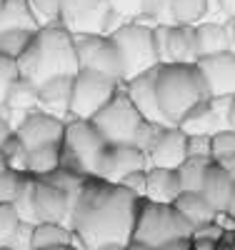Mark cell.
<instances>
[{
    "mask_svg": "<svg viewBox=\"0 0 235 250\" xmlns=\"http://www.w3.org/2000/svg\"><path fill=\"white\" fill-rule=\"evenodd\" d=\"M140 198L125 185L88 175L70 215V230L88 250H123L133 238Z\"/></svg>",
    "mask_w": 235,
    "mask_h": 250,
    "instance_id": "6da1fadb",
    "label": "cell"
},
{
    "mask_svg": "<svg viewBox=\"0 0 235 250\" xmlns=\"http://www.w3.org/2000/svg\"><path fill=\"white\" fill-rule=\"evenodd\" d=\"M75 243V233L70 230V225L63 223H35L33 225V250L40 248H58V245H70Z\"/></svg>",
    "mask_w": 235,
    "mask_h": 250,
    "instance_id": "4316f807",
    "label": "cell"
},
{
    "mask_svg": "<svg viewBox=\"0 0 235 250\" xmlns=\"http://www.w3.org/2000/svg\"><path fill=\"white\" fill-rule=\"evenodd\" d=\"M230 28H233V45H235V20H230Z\"/></svg>",
    "mask_w": 235,
    "mask_h": 250,
    "instance_id": "9f6ffc18",
    "label": "cell"
},
{
    "mask_svg": "<svg viewBox=\"0 0 235 250\" xmlns=\"http://www.w3.org/2000/svg\"><path fill=\"white\" fill-rule=\"evenodd\" d=\"M0 250H15V248H10V245H0Z\"/></svg>",
    "mask_w": 235,
    "mask_h": 250,
    "instance_id": "6f0895ef",
    "label": "cell"
},
{
    "mask_svg": "<svg viewBox=\"0 0 235 250\" xmlns=\"http://www.w3.org/2000/svg\"><path fill=\"white\" fill-rule=\"evenodd\" d=\"M120 185H125L130 193H135L138 198H145V168L143 170H133V173H128Z\"/></svg>",
    "mask_w": 235,
    "mask_h": 250,
    "instance_id": "7bdbcfd3",
    "label": "cell"
},
{
    "mask_svg": "<svg viewBox=\"0 0 235 250\" xmlns=\"http://www.w3.org/2000/svg\"><path fill=\"white\" fill-rule=\"evenodd\" d=\"M13 208H15V213H18L20 223H30V225H35V223H38V215H35V203H33V175H28V178H25V185H23V190H20V195L15 198Z\"/></svg>",
    "mask_w": 235,
    "mask_h": 250,
    "instance_id": "e575fe53",
    "label": "cell"
},
{
    "mask_svg": "<svg viewBox=\"0 0 235 250\" xmlns=\"http://www.w3.org/2000/svg\"><path fill=\"white\" fill-rule=\"evenodd\" d=\"M188 158V133L180 125H168L155 148L148 153V165L155 168H178Z\"/></svg>",
    "mask_w": 235,
    "mask_h": 250,
    "instance_id": "ac0fdd59",
    "label": "cell"
},
{
    "mask_svg": "<svg viewBox=\"0 0 235 250\" xmlns=\"http://www.w3.org/2000/svg\"><path fill=\"white\" fill-rule=\"evenodd\" d=\"M173 205L185 215V220L193 225V228H198V225H203V223H210V220L218 218V210L205 200V195H203L200 190H183V193L175 198Z\"/></svg>",
    "mask_w": 235,
    "mask_h": 250,
    "instance_id": "603a6c76",
    "label": "cell"
},
{
    "mask_svg": "<svg viewBox=\"0 0 235 250\" xmlns=\"http://www.w3.org/2000/svg\"><path fill=\"white\" fill-rule=\"evenodd\" d=\"M40 250H85V248H80V245L70 243V245H58V248H40Z\"/></svg>",
    "mask_w": 235,
    "mask_h": 250,
    "instance_id": "f5cc1de1",
    "label": "cell"
},
{
    "mask_svg": "<svg viewBox=\"0 0 235 250\" xmlns=\"http://www.w3.org/2000/svg\"><path fill=\"white\" fill-rule=\"evenodd\" d=\"M123 250H155V248L148 245V243H140V240H128Z\"/></svg>",
    "mask_w": 235,
    "mask_h": 250,
    "instance_id": "681fc988",
    "label": "cell"
},
{
    "mask_svg": "<svg viewBox=\"0 0 235 250\" xmlns=\"http://www.w3.org/2000/svg\"><path fill=\"white\" fill-rule=\"evenodd\" d=\"M110 8L125 20H138L143 15V0H110Z\"/></svg>",
    "mask_w": 235,
    "mask_h": 250,
    "instance_id": "60d3db41",
    "label": "cell"
},
{
    "mask_svg": "<svg viewBox=\"0 0 235 250\" xmlns=\"http://www.w3.org/2000/svg\"><path fill=\"white\" fill-rule=\"evenodd\" d=\"M218 165H220V168L235 180V155H225V158H220V160H215Z\"/></svg>",
    "mask_w": 235,
    "mask_h": 250,
    "instance_id": "bcb514c9",
    "label": "cell"
},
{
    "mask_svg": "<svg viewBox=\"0 0 235 250\" xmlns=\"http://www.w3.org/2000/svg\"><path fill=\"white\" fill-rule=\"evenodd\" d=\"M33 203H35L38 223H63V225H70V215H73L75 200L68 193H63L58 185H53L50 180L33 175Z\"/></svg>",
    "mask_w": 235,
    "mask_h": 250,
    "instance_id": "5bb4252c",
    "label": "cell"
},
{
    "mask_svg": "<svg viewBox=\"0 0 235 250\" xmlns=\"http://www.w3.org/2000/svg\"><path fill=\"white\" fill-rule=\"evenodd\" d=\"M110 38H113L118 55H120L123 83L160 65L158 50H155V38H153V23H145V20H125L115 33H110Z\"/></svg>",
    "mask_w": 235,
    "mask_h": 250,
    "instance_id": "5b68a950",
    "label": "cell"
},
{
    "mask_svg": "<svg viewBox=\"0 0 235 250\" xmlns=\"http://www.w3.org/2000/svg\"><path fill=\"white\" fill-rule=\"evenodd\" d=\"M120 88H123V80H118L113 75H105V73L90 70V68H78V73L73 75V93H70L68 118L90 120Z\"/></svg>",
    "mask_w": 235,
    "mask_h": 250,
    "instance_id": "52a82bcc",
    "label": "cell"
},
{
    "mask_svg": "<svg viewBox=\"0 0 235 250\" xmlns=\"http://www.w3.org/2000/svg\"><path fill=\"white\" fill-rule=\"evenodd\" d=\"M153 38H155V50L160 62H198L200 58L195 25L155 23Z\"/></svg>",
    "mask_w": 235,
    "mask_h": 250,
    "instance_id": "30bf717a",
    "label": "cell"
},
{
    "mask_svg": "<svg viewBox=\"0 0 235 250\" xmlns=\"http://www.w3.org/2000/svg\"><path fill=\"white\" fill-rule=\"evenodd\" d=\"M105 138L98 133L93 120L68 118L63 133V168H70L80 175H95L98 160L105 150Z\"/></svg>",
    "mask_w": 235,
    "mask_h": 250,
    "instance_id": "8992f818",
    "label": "cell"
},
{
    "mask_svg": "<svg viewBox=\"0 0 235 250\" xmlns=\"http://www.w3.org/2000/svg\"><path fill=\"white\" fill-rule=\"evenodd\" d=\"M25 178L28 173H20L15 168H5L0 173V203H15V198L25 185Z\"/></svg>",
    "mask_w": 235,
    "mask_h": 250,
    "instance_id": "d6a6232c",
    "label": "cell"
},
{
    "mask_svg": "<svg viewBox=\"0 0 235 250\" xmlns=\"http://www.w3.org/2000/svg\"><path fill=\"white\" fill-rule=\"evenodd\" d=\"M225 215L230 220H235V183H233V190H230V200H228V208H225Z\"/></svg>",
    "mask_w": 235,
    "mask_h": 250,
    "instance_id": "f907efd6",
    "label": "cell"
},
{
    "mask_svg": "<svg viewBox=\"0 0 235 250\" xmlns=\"http://www.w3.org/2000/svg\"><path fill=\"white\" fill-rule=\"evenodd\" d=\"M198 70L208 85L210 98L235 95V50H223L198 58Z\"/></svg>",
    "mask_w": 235,
    "mask_h": 250,
    "instance_id": "9a60e30c",
    "label": "cell"
},
{
    "mask_svg": "<svg viewBox=\"0 0 235 250\" xmlns=\"http://www.w3.org/2000/svg\"><path fill=\"white\" fill-rule=\"evenodd\" d=\"M155 88L168 125H180L190 110L210 98L195 62H160Z\"/></svg>",
    "mask_w": 235,
    "mask_h": 250,
    "instance_id": "3957f363",
    "label": "cell"
},
{
    "mask_svg": "<svg viewBox=\"0 0 235 250\" xmlns=\"http://www.w3.org/2000/svg\"><path fill=\"white\" fill-rule=\"evenodd\" d=\"M190 250H193V245H190Z\"/></svg>",
    "mask_w": 235,
    "mask_h": 250,
    "instance_id": "680465c9",
    "label": "cell"
},
{
    "mask_svg": "<svg viewBox=\"0 0 235 250\" xmlns=\"http://www.w3.org/2000/svg\"><path fill=\"white\" fill-rule=\"evenodd\" d=\"M228 128H233V130H235V95H233V100H230V113H228Z\"/></svg>",
    "mask_w": 235,
    "mask_h": 250,
    "instance_id": "816d5d0a",
    "label": "cell"
},
{
    "mask_svg": "<svg viewBox=\"0 0 235 250\" xmlns=\"http://www.w3.org/2000/svg\"><path fill=\"white\" fill-rule=\"evenodd\" d=\"M188 158H213L210 135H188Z\"/></svg>",
    "mask_w": 235,
    "mask_h": 250,
    "instance_id": "b9f144b4",
    "label": "cell"
},
{
    "mask_svg": "<svg viewBox=\"0 0 235 250\" xmlns=\"http://www.w3.org/2000/svg\"><path fill=\"white\" fill-rule=\"evenodd\" d=\"M90 120L105 138V143H133V135L143 118L128 98L125 88H120Z\"/></svg>",
    "mask_w": 235,
    "mask_h": 250,
    "instance_id": "9c48e42d",
    "label": "cell"
},
{
    "mask_svg": "<svg viewBox=\"0 0 235 250\" xmlns=\"http://www.w3.org/2000/svg\"><path fill=\"white\" fill-rule=\"evenodd\" d=\"M190 235H193V225L185 220V215L173 203H155V200L140 198L135 230L130 240H140L158 248L168 240L190 238Z\"/></svg>",
    "mask_w": 235,
    "mask_h": 250,
    "instance_id": "277c9868",
    "label": "cell"
},
{
    "mask_svg": "<svg viewBox=\"0 0 235 250\" xmlns=\"http://www.w3.org/2000/svg\"><path fill=\"white\" fill-rule=\"evenodd\" d=\"M38 30V23L30 15L28 0H0V33L3 30Z\"/></svg>",
    "mask_w": 235,
    "mask_h": 250,
    "instance_id": "d4e9b609",
    "label": "cell"
},
{
    "mask_svg": "<svg viewBox=\"0 0 235 250\" xmlns=\"http://www.w3.org/2000/svg\"><path fill=\"white\" fill-rule=\"evenodd\" d=\"M228 20H235V0H218Z\"/></svg>",
    "mask_w": 235,
    "mask_h": 250,
    "instance_id": "c3c4849f",
    "label": "cell"
},
{
    "mask_svg": "<svg viewBox=\"0 0 235 250\" xmlns=\"http://www.w3.org/2000/svg\"><path fill=\"white\" fill-rule=\"evenodd\" d=\"M63 163V140L60 143H48L40 148L28 150V175H48L55 168H60Z\"/></svg>",
    "mask_w": 235,
    "mask_h": 250,
    "instance_id": "484cf974",
    "label": "cell"
},
{
    "mask_svg": "<svg viewBox=\"0 0 235 250\" xmlns=\"http://www.w3.org/2000/svg\"><path fill=\"white\" fill-rule=\"evenodd\" d=\"M8 168V163H5V155H3V150H0V173H3Z\"/></svg>",
    "mask_w": 235,
    "mask_h": 250,
    "instance_id": "11a10c76",
    "label": "cell"
},
{
    "mask_svg": "<svg viewBox=\"0 0 235 250\" xmlns=\"http://www.w3.org/2000/svg\"><path fill=\"white\" fill-rule=\"evenodd\" d=\"M208 13V0H173L170 5V20L185 25H198Z\"/></svg>",
    "mask_w": 235,
    "mask_h": 250,
    "instance_id": "f1b7e54d",
    "label": "cell"
},
{
    "mask_svg": "<svg viewBox=\"0 0 235 250\" xmlns=\"http://www.w3.org/2000/svg\"><path fill=\"white\" fill-rule=\"evenodd\" d=\"M170 5L173 0H143V15L138 20H145V23H173L170 20Z\"/></svg>",
    "mask_w": 235,
    "mask_h": 250,
    "instance_id": "8d00e7d4",
    "label": "cell"
},
{
    "mask_svg": "<svg viewBox=\"0 0 235 250\" xmlns=\"http://www.w3.org/2000/svg\"><path fill=\"white\" fill-rule=\"evenodd\" d=\"M230 100H233V95L208 98L205 103H200L198 108H193L180 120V128L188 135H213V133H218L220 128H228Z\"/></svg>",
    "mask_w": 235,
    "mask_h": 250,
    "instance_id": "2e32d148",
    "label": "cell"
},
{
    "mask_svg": "<svg viewBox=\"0 0 235 250\" xmlns=\"http://www.w3.org/2000/svg\"><path fill=\"white\" fill-rule=\"evenodd\" d=\"M223 235H225V228H223V223L215 218V220H210V223H203V225L193 228V235H190V238H203V240H215V243H220Z\"/></svg>",
    "mask_w": 235,
    "mask_h": 250,
    "instance_id": "ab89813d",
    "label": "cell"
},
{
    "mask_svg": "<svg viewBox=\"0 0 235 250\" xmlns=\"http://www.w3.org/2000/svg\"><path fill=\"white\" fill-rule=\"evenodd\" d=\"M195 35H198L200 58L213 55V53H223V50H235L230 20H223V23H218V20H200L195 25Z\"/></svg>",
    "mask_w": 235,
    "mask_h": 250,
    "instance_id": "ffe728a7",
    "label": "cell"
},
{
    "mask_svg": "<svg viewBox=\"0 0 235 250\" xmlns=\"http://www.w3.org/2000/svg\"><path fill=\"white\" fill-rule=\"evenodd\" d=\"M3 155H5V163H8V168H15L20 173H28V148L23 143H20V138L13 133L5 143H3Z\"/></svg>",
    "mask_w": 235,
    "mask_h": 250,
    "instance_id": "836d02e7",
    "label": "cell"
},
{
    "mask_svg": "<svg viewBox=\"0 0 235 250\" xmlns=\"http://www.w3.org/2000/svg\"><path fill=\"white\" fill-rule=\"evenodd\" d=\"M183 193V183L178 175V168H145V198L155 203H175V198Z\"/></svg>",
    "mask_w": 235,
    "mask_h": 250,
    "instance_id": "d6986e66",
    "label": "cell"
},
{
    "mask_svg": "<svg viewBox=\"0 0 235 250\" xmlns=\"http://www.w3.org/2000/svg\"><path fill=\"white\" fill-rule=\"evenodd\" d=\"M78 68L75 35L60 23L38 28L23 55L18 58L20 75L35 85H43L45 80L58 75H75Z\"/></svg>",
    "mask_w": 235,
    "mask_h": 250,
    "instance_id": "7a4b0ae2",
    "label": "cell"
},
{
    "mask_svg": "<svg viewBox=\"0 0 235 250\" xmlns=\"http://www.w3.org/2000/svg\"><path fill=\"white\" fill-rule=\"evenodd\" d=\"M225 238H228V243H230V248L235 250V230H225Z\"/></svg>",
    "mask_w": 235,
    "mask_h": 250,
    "instance_id": "db71d44e",
    "label": "cell"
},
{
    "mask_svg": "<svg viewBox=\"0 0 235 250\" xmlns=\"http://www.w3.org/2000/svg\"><path fill=\"white\" fill-rule=\"evenodd\" d=\"M233 178L220 168V165L213 160L208 165V173H205V180L200 185V193L205 195V200L215 208L218 213H225L228 208V200H230V190H233Z\"/></svg>",
    "mask_w": 235,
    "mask_h": 250,
    "instance_id": "7402d4cb",
    "label": "cell"
},
{
    "mask_svg": "<svg viewBox=\"0 0 235 250\" xmlns=\"http://www.w3.org/2000/svg\"><path fill=\"white\" fill-rule=\"evenodd\" d=\"M155 78H158V68L145 70L130 80L123 83V88L130 98V103L135 105V110L140 113V118L153 120V123H163L168 125L163 110H160V100H158V88H155Z\"/></svg>",
    "mask_w": 235,
    "mask_h": 250,
    "instance_id": "e0dca14e",
    "label": "cell"
},
{
    "mask_svg": "<svg viewBox=\"0 0 235 250\" xmlns=\"http://www.w3.org/2000/svg\"><path fill=\"white\" fill-rule=\"evenodd\" d=\"M193 240V250H215L218 243L215 240H203V238H190Z\"/></svg>",
    "mask_w": 235,
    "mask_h": 250,
    "instance_id": "7dc6e473",
    "label": "cell"
},
{
    "mask_svg": "<svg viewBox=\"0 0 235 250\" xmlns=\"http://www.w3.org/2000/svg\"><path fill=\"white\" fill-rule=\"evenodd\" d=\"M148 168V158L143 150H138L133 143H108L98 160L95 178L120 183L128 173Z\"/></svg>",
    "mask_w": 235,
    "mask_h": 250,
    "instance_id": "4fadbf2b",
    "label": "cell"
},
{
    "mask_svg": "<svg viewBox=\"0 0 235 250\" xmlns=\"http://www.w3.org/2000/svg\"><path fill=\"white\" fill-rule=\"evenodd\" d=\"M168 128V125H163V123H153V120H140V125H138V130H135V135H133V145L138 150H143L145 153V158H148V153H150L153 148H155V143L160 140V135H163V130Z\"/></svg>",
    "mask_w": 235,
    "mask_h": 250,
    "instance_id": "4dcf8cb0",
    "label": "cell"
},
{
    "mask_svg": "<svg viewBox=\"0 0 235 250\" xmlns=\"http://www.w3.org/2000/svg\"><path fill=\"white\" fill-rule=\"evenodd\" d=\"M40 90V108L55 113L60 118H68V108H70V93H73V75H58L45 80L43 85H38Z\"/></svg>",
    "mask_w": 235,
    "mask_h": 250,
    "instance_id": "44dd1931",
    "label": "cell"
},
{
    "mask_svg": "<svg viewBox=\"0 0 235 250\" xmlns=\"http://www.w3.org/2000/svg\"><path fill=\"white\" fill-rule=\"evenodd\" d=\"M13 133H15V128L10 125V120H8L3 113H0V148H3V143H5Z\"/></svg>",
    "mask_w": 235,
    "mask_h": 250,
    "instance_id": "f6af8a7d",
    "label": "cell"
},
{
    "mask_svg": "<svg viewBox=\"0 0 235 250\" xmlns=\"http://www.w3.org/2000/svg\"><path fill=\"white\" fill-rule=\"evenodd\" d=\"M3 105H8L10 110H15V113H20V115H25V113L40 108V90H38L35 83H30V80L23 78V75H18V78L13 80V85H10V90H8V95H5Z\"/></svg>",
    "mask_w": 235,
    "mask_h": 250,
    "instance_id": "cb8c5ba5",
    "label": "cell"
},
{
    "mask_svg": "<svg viewBox=\"0 0 235 250\" xmlns=\"http://www.w3.org/2000/svg\"><path fill=\"white\" fill-rule=\"evenodd\" d=\"M210 163H213V158H185L178 165V175H180V183H183V190H200Z\"/></svg>",
    "mask_w": 235,
    "mask_h": 250,
    "instance_id": "83f0119b",
    "label": "cell"
},
{
    "mask_svg": "<svg viewBox=\"0 0 235 250\" xmlns=\"http://www.w3.org/2000/svg\"><path fill=\"white\" fill-rule=\"evenodd\" d=\"M60 5H63V0H28L30 15L38 23V28L60 23Z\"/></svg>",
    "mask_w": 235,
    "mask_h": 250,
    "instance_id": "1f68e13d",
    "label": "cell"
},
{
    "mask_svg": "<svg viewBox=\"0 0 235 250\" xmlns=\"http://www.w3.org/2000/svg\"><path fill=\"white\" fill-rule=\"evenodd\" d=\"M75 53H78L80 68L100 70L105 75H113V78L123 80L120 55H118V48H115L110 35H103V33L75 35Z\"/></svg>",
    "mask_w": 235,
    "mask_h": 250,
    "instance_id": "8fae6325",
    "label": "cell"
},
{
    "mask_svg": "<svg viewBox=\"0 0 235 250\" xmlns=\"http://www.w3.org/2000/svg\"><path fill=\"white\" fill-rule=\"evenodd\" d=\"M123 23L125 18L110 8V0H63L60 5V25H65L73 35H110Z\"/></svg>",
    "mask_w": 235,
    "mask_h": 250,
    "instance_id": "ba28073f",
    "label": "cell"
},
{
    "mask_svg": "<svg viewBox=\"0 0 235 250\" xmlns=\"http://www.w3.org/2000/svg\"><path fill=\"white\" fill-rule=\"evenodd\" d=\"M63 133H65V118L48 113L43 108L25 113L20 118V123L15 125V135L20 138V143H23L28 150L40 148V145H48V143H60Z\"/></svg>",
    "mask_w": 235,
    "mask_h": 250,
    "instance_id": "7c38bea8",
    "label": "cell"
},
{
    "mask_svg": "<svg viewBox=\"0 0 235 250\" xmlns=\"http://www.w3.org/2000/svg\"><path fill=\"white\" fill-rule=\"evenodd\" d=\"M190 245H193L190 238H175V240H168V243L158 245L155 250H190Z\"/></svg>",
    "mask_w": 235,
    "mask_h": 250,
    "instance_id": "ee69618b",
    "label": "cell"
},
{
    "mask_svg": "<svg viewBox=\"0 0 235 250\" xmlns=\"http://www.w3.org/2000/svg\"><path fill=\"white\" fill-rule=\"evenodd\" d=\"M210 155L213 160L235 155V130L233 128H220L218 133L210 135Z\"/></svg>",
    "mask_w": 235,
    "mask_h": 250,
    "instance_id": "d590c367",
    "label": "cell"
},
{
    "mask_svg": "<svg viewBox=\"0 0 235 250\" xmlns=\"http://www.w3.org/2000/svg\"><path fill=\"white\" fill-rule=\"evenodd\" d=\"M20 225V218L15 213L13 203H0V245H8Z\"/></svg>",
    "mask_w": 235,
    "mask_h": 250,
    "instance_id": "74e56055",
    "label": "cell"
},
{
    "mask_svg": "<svg viewBox=\"0 0 235 250\" xmlns=\"http://www.w3.org/2000/svg\"><path fill=\"white\" fill-rule=\"evenodd\" d=\"M33 33L35 30H25V28L3 30V33H0V55H8V58L18 60L20 55H23V50L28 48Z\"/></svg>",
    "mask_w": 235,
    "mask_h": 250,
    "instance_id": "f546056e",
    "label": "cell"
},
{
    "mask_svg": "<svg viewBox=\"0 0 235 250\" xmlns=\"http://www.w3.org/2000/svg\"><path fill=\"white\" fill-rule=\"evenodd\" d=\"M20 75L18 70V60L8 58V55H0V105L5 103V95L13 85V80Z\"/></svg>",
    "mask_w": 235,
    "mask_h": 250,
    "instance_id": "f35d334b",
    "label": "cell"
}]
</instances>
